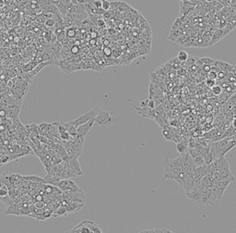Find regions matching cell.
<instances>
[{"instance_id": "obj_1", "label": "cell", "mask_w": 236, "mask_h": 233, "mask_svg": "<svg viewBox=\"0 0 236 233\" xmlns=\"http://www.w3.org/2000/svg\"><path fill=\"white\" fill-rule=\"evenodd\" d=\"M120 119L119 116L114 115V112L105 111L103 109H99L98 115L94 119V127H98L102 129H107L109 127L116 124Z\"/></svg>"}, {"instance_id": "obj_2", "label": "cell", "mask_w": 236, "mask_h": 233, "mask_svg": "<svg viewBox=\"0 0 236 233\" xmlns=\"http://www.w3.org/2000/svg\"><path fill=\"white\" fill-rule=\"evenodd\" d=\"M63 146L65 148L66 153L69 157L78 158L82 155L83 152V144L79 143L73 140H69L68 142H63Z\"/></svg>"}, {"instance_id": "obj_3", "label": "cell", "mask_w": 236, "mask_h": 233, "mask_svg": "<svg viewBox=\"0 0 236 233\" xmlns=\"http://www.w3.org/2000/svg\"><path fill=\"white\" fill-rule=\"evenodd\" d=\"M98 112H99V109L98 108H93V109H91L90 111L88 112H86L85 114H82L80 115L79 116H78L77 119H75L74 120H71L69 121V123L71 125H73L74 127H76V128H78L79 126L86 123V122H88L93 119L96 118V116L98 115Z\"/></svg>"}, {"instance_id": "obj_4", "label": "cell", "mask_w": 236, "mask_h": 233, "mask_svg": "<svg viewBox=\"0 0 236 233\" xmlns=\"http://www.w3.org/2000/svg\"><path fill=\"white\" fill-rule=\"evenodd\" d=\"M210 144L216 146L217 148H219L220 150H221L222 155L224 156L236 145V141H234L232 139H226V140L224 139V140H220V141H217V142H212V143H210Z\"/></svg>"}, {"instance_id": "obj_5", "label": "cell", "mask_w": 236, "mask_h": 233, "mask_svg": "<svg viewBox=\"0 0 236 233\" xmlns=\"http://www.w3.org/2000/svg\"><path fill=\"white\" fill-rule=\"evenodd\" d=\"M216 203V200L214 199L211 193L210 189H204L200 190V195L197 205H214Z\"/></svg>"}, {"instance_id": "obj_6", "label": "cell", "mask_w": 236, "mask_h": 233, "mask_svg": "<svg viewBox=\"0 0 236 233\" xmlns=\"http://www.w3.org/2000/svg\"><path fill=\"white\" fill-rule=\"evenodd\" d=\"M213 178L214 181H230L232 182L235 181V178L230 169H222V170L214 171Z\"/></svg>"}, {"instance_id": "obj_7", "label": "cell", "mask_w": 236, "mask_h": 233, "mask_svg": "<svg viewBox=\"0 0 236 233\" xmlns=\"http://www.w3.org/2000/svg\"><path fill=\"white\" fill-rule=\"evenodd\" d=\"M176 168H184L183 164L181 161V156L175 159H169L168 157L164 160V171L171 170V169H176Z\"/></svg>"}, {"instance_id": "obj_8", "label": "cell", "mask_w": 236, "mask_h": 233, "mask_svg": "<svg viewBox=\"0 0 236 233\" xmlns=\"http://www.w3.org/2000/svg\"><path fill=\"white\" fill-rule=\"evenodd\" d=\"M65 162L69 166V167L72 169V170L76 173L78 176L79 175H82L83 172L81 170V167H80V165L78 161V158H75V157H69L68 156V158L65 160Z\"/></svg>"}, {"instance_id": "obj_9", "label": "cell", "mask_w": 236, "mask_h": 233, "mask_svg": "<svg viewBox=\"0 0 236 233\" xmlns=\"http://www.w3.org/2000/svg\"><path fill=\"white\" fill-rule=\"evenodd\" d=\"M8 192H9L8 187L2 181V179L0 178V202H3L6 205H7V200H10V201H12L13 203H15L14 200H12L8 196Z\"/></svg>"}, {"instance_id": "obj_10", "label": "cell", "mask_w": 236, "mask_h": 233, "mask_svg": "<svg viewBox=\"0 0 236 233\" xmlns=\"http://www.w3.org/2000/svg\"><path fill=\"white\" fill-rule=\"evenodd\" d=\"M93 126H94V119L79 126L77 128V133L83 137H86V135L89 133V131L92 129Z\"/></svg>"}, {"instance_id": "obj_11", "label": "cell", "mask_w": 236, "mask_h": 233, "mask_svg": "<svg viewBox=\"0 0 236 233\" xmlns=\"http://www.w3.org/2000/svg\"><path fill=\"white\" fill-rule=\"evenodd\" d=\"M176 150L181 155L186 154L188 151V139L182 138L181 142L176 143Z\"/></svg>"}, {"instance_id": "obj_12", "label": "cell", "mask_w": 236, "mask_h": 233, "mask_svg": "<svg viewBox=\"0 0 236 233\" xmlns=\"http://www.w3.org/2000/svg\"><path fill=\"white\" fill-rule=\"evenodd\" d=\"M58 131H59V138H60V140H62L63 142H68V141L70 140L71 136L67 131V130L65 129V127L61 124V122H59V125H58Z\"/></svg>"}, {"instance_id": "obj_13", "label": "cell", "mask_w": 236, "mask_h": 233, "mask_svg": "<svg viewBox=\"0 0 236 233\" xmlns=\"http://www.w3.org/2000/svg\"><path fill=\"white\" fill-rule=\"evenodd\" d=\"M211 193H212V196L214 197V199L216 200V202L217 201H220L222 199V196L224 194V192L225 190H223L222 189L215 186V185H213L211 187Z\"/></svg>"}, {"instance_id": "obj_14", "label": "cell", "mask_w": 236, "mask_h": 233, "mask_svg": "<svg viewBox=\"0 0 236 233\" xmlns=\"http://www.w3.org/2000/svg\"><path fill=\"white\" fill-rule=\"evenodd\" d=\"M186 171L185 170H182V171H180L176 176H175V178H174V181H175L179 185H181L182 187H183L184 189H185V187H186Z\"/></svg>"}, {"instance_id": "obj_15", "label": "cell", "mask_w": 236, "mask_h": 233, "mask_svg": "<svg viewBox=\"0 0 236 233\" xmlns=\"http://www.w3.org/2000/svg\"><path fill=\"white\" fill-rule=\"evenodd\" d=\"M162 131H163V135L164 137V139L167 141L173 142V136H174V131H173V129L166 126V125H163V126H162Z\"/></svg>"}, {"instance_id": "obj_16", "label": "cell", "mask_w": 236, "mask_h": 233, "mask_svg": "<svg viewBox=\"0 0 236 233\" xmlns=\"http://www.w3.org/2000/svg\"><path fill=\"white\" fill-rule=\"evenodd\" d=\"M186 193V197L190 201H192L193 203H195V204L197 205L198 200H199V195H200V190L196 189L194 190H191V192H188V193Z\"/></svg>"}, {"instance_id": "obj_17", "label": "cell", "mask_w": 236, "mask_h": 233, "mask_svg": "<svg viewBox=\"0 0 236 233\" xmlns=\"http://www.w3.org/2000/svg\"><path fill=\"white\" fill-rule=\"evenodd\" d=\"M216 62V59L211 58H200L197 59V64L199 66H213L214 63Z\"/></svg>"}, {"instance_id": "obj_18", "label": "cell", "mask_w": 236, "mask_h": 233, "mask_svg": "<svg viewBox=\"0 0 236 233\" xmlns=\"http://www.w3.org/2000/svg\"><path fill=\"white\" fill-rule=\"evenodd\" d=\"M223 37V34H222V30L221 29H218L214 31L213 35L211 36V39H210V43H209V46H213L214 44L218 43L219 41H220Z\"/></svg>"}, {"instance_id": "obj_19", "label": "cell", "mask_w": 236, "mask_h": 233, "mask_svg": "<svg viewBox=\"0 0 236 233\" xmlns=\"http://www.w3.org/2000/svg\"><path fill=\"white\" fill-rule=\"evenodd\" d=\"M62 19H63V23H64V26H65V28H70V27H73L75 26L76 24H75V22L72 19V16L71 14L68 13L67 15L65 16H62Z\"/></svg>"}, {"instance_id": "obj_20", "label": "cell", "mask_w": 236, "mask_h": 233, "mask_svg": "<svg viewBox=\"0 0 236 233\" xmlns=\"http://www.w3.org/2000/svg\"><path fill=\"white\" fill-rule=\"evenodd\" d=\"M61 124L65 127V129L67 130V131L69 133V135L71 137H74V136H76L77 135V128L76 127H74L73 125H71L69 122H62L60 121Z\"/></svg>"}, {"instance_id": "obj_21", "label": "cell", "mask_w": 236, "mask_h": 233, "mask_svg": "<svg viewBox=\"0 0 236 233\" xmlns=\"http://www.w3.org/2000/svg\"><path fill=\"white\" fill-rule=\"evenodd\" d=\"M53 5L57 7L61 16H65L68 14V5L63 4L61 2H57V1H56V0H55V2H53Z\"/></svg>"}, {"instance_id": "obj_22", "label": "cell", "mask_w": 236, "mask_h": 233, "mask_svg": "<svg viewBox=\"0 0 236 233\" xmlns=\"http://www.w3.org/2000/svg\"><path fill=\"white\" fill-rule=\"evenodd\" d=\"M39 128H40V131H41V133L42 135H46L49 133L50 131V129H51V123H46V122H44V123H41L39 124Z\"/></svg>"}, {"instance_id": "obj_23", "label": "cell", "mask_w": 236, "mask_h": 233, "mask_svg": "<svg viewBox=\"0 0 236 233\" xmlns=\"http://www.w3.org/2000/svg\"><path fill=\"white\" fill-rule=\"evenodd\" d=\"M55 213H56V214H53V217H64V216L68 215V211H67L66 206L63 204H61L59 205V207L56 210Z\"/></svg>"}, {"instance_id": "obj_24", "label": "cell", "mask_w": 236, "mask_h": 233, "mask_svg": "<svg viewBox=\"0 0 236 233\" xmlns=\"http://www.w3.org/2000/svg\"><path fill=\"white\" fill-rule=\"evenodd\" d=\"M231 182L232 181H214V185L225 190L227 189V187L231 184Z\"/></svg>"}, {"instance_id": "obj_25", "label": "cell", "mask_w": 236, "mask_h": 233, "mask_svg": "<svg viewBox=\"0 0 236 233\" xmlns=\"http://www.w3.org/2000/svg\"><path fill=\"white\" fill-rule=\"evenodd\" d=\"M76 34H77V27L73 26V27L66 29V36L68 38L72 39V38H74L75 36H76Z\"/></svg>"}, {"instance_id": "obj_26", "label": "cell", "mask_w": 236, "mask_h": 233, "mask_svg": "<svg viewBox=\"0 0 236 233\" xmlns=\"http://www.w3.org/2000/svg\"><path fill=\"white\" fill-rule=\"evenodd\" d=\"M188 57H189V55L187 54V53H186V51H180V52L178 53V55H177L176 58H178V60H179L180 62H186V61L187 60Z\"/></svg>"}, {"instance_id": "obj_27", "label": "cell", "mask_w": 236, "mask_h": 233, "mask_svg": "<svg viewBox=\"0 0 236 233\" xmlns=\"http://www.w3.org/2000/svg\"><path fill=\"white\" fill-rule=\"evenodd\" d=\"M203 159H204V162H205V165H210L214 160V156L212 155V154L210 152H209L207 155H205L203 156Z\"/></svg>"}, {"instance_id": "obj_28", "label": "cell", "mask_w": 236, "mask_h": 233, "mask_svg": "<svg viewBox=\"0 0 236 233\" xmlns=\"http://www.w3.org/2000/svg\"><path fill=\"white\" fill-rule=\"evenodd\" d=\"M234 28L230 24V23H227L226 25H225L221 30H222V34H223V37H225V36H227L231 31L233 30Z\"/></svg>"}, {"instance_id": "obj_29", "label": "cell", "mask_w": 236, "mask_h": 233, "mask_svg": "<svg viewBox=\"0 0 236 233\" xmlns=\"http://www.w3.org/2000/svg\"><path fill=\"white\" fill-rule=\"evenodd\" d=\"M193 163H194V165L196 167H202V166L205 165V162H204V159L201 155L193 158Z\"/></svg>"}, {"instance_id": "obj_30", "label": "cell", "mask_w": 236, "mask_h": 233, "mask_svg": "<svg viewBox=\"0 0 236 233\" xmlns=\"http://www.w3.org/2000/svg\"><path fill=\"white\" fill-rule=\"evenodd\" d=\"M110 6H111L110 1H108V0H102V8L104 11H108L110 9Z\"/></svg>"}, {"instance_id": "obj_31", "label": "cell", "mask_w": 236, "mask_h": 233, "mask_svg": "<svg viewBox=\"0 0 236 233\" xmlns=\"http://www.w3.org/2000/svg\"><path fill=\"white\" fill-rule=\"evenodd\" d=\"M211 91H212L213 94H215V95H220V94L222 93V88H221V86H220V85H214V86L211 88Z\"/></svg>"}, {"instance_id": "obj_32", "label": "cell", "mask_w": 236, "mask_h": 233, "mask_svg": "<svg viewBox=\"0 0 236 233\" xmlns=\"http://www.w3.org/2000/svg\"><path fill=\"white\" fill-rule=\"evenodd\" d=\"M188 153H189V155H191V157L192 158H195V157H197V156H199L200 155V154H199V151L197 149V148H193V149H188V151H187Z\"/></svg>"}, {"instance_id": "obj_33", "label": "cell", "mask_w": 236, "mask_h": 233, "mask_svg": "<svg viewBox=\"0 0 236 233\" xmlns=\"http://www.w3.org/2000/svg\"><path fill=\"white\" fill-rule=\"evenodd\" d=\"M197 145V142L196 139L191 137V138L188 139V149H193V148H196Z\"/></svg>"}, {"instance_id": "obj_34", "label": "cell", "mask_w": 236, "mask_h": 233, "mask_svg": "<svg viewBox=\"0 0 236 233\" xmlns=\"http://www.w3.org/2000/svg\"><path fill=\"white\" fill-rule=\"evenodd\" d=\"M208 77L209 80H214L215 81L216 79H218V72L214 71V70H210L209 72H208Z\"/></svg>"}, {"instance_id": "obj_35", "label": "cell", "mask_w": 236, "mask_h": 233, "mask_svg": "<svg viewBox=\"0 0 236 233\" xmlns=\"http://www.w3.org/2000/svg\"><path fill=\"white\" fill-rule=\"evenodd\" d=\"M47 27H53L56 24V19L53 18H50L48 19L45 20V23Z\"/></svg>"}, {"instance_id": "obj_36", "label": "cell", "mask_w": 236, "mask_h": 233, "mask_svg": "<svg viewBox=\"0 0 236 233\" xmlns=\"http://www.w3.org/2000/svg\"><path fill=\"white\" fill-rule=\"evenodd\" d=\"M209 152V146L208 145V146H203L201 149L199 150V154H200V155L203 157L204 155H207L208 153Z\"/></svg>"}, {"instance_id": "obj_37", "label": "cell", "mask_w": 236, "mask_h": 233, "mask_svg": "<svg viewBox=\"0 0 236 233\" xmlns=\"http://www.w3.org/2000/svg\"><path fill=\"white\" fill-rule=\"evenodd\" d=\"M196 142H197V144H199L201 146H208L209 145L208 142L205 139H202V138H197L196 139Z\"/></svg>"}, {"instance_id": "obj_38", "label": "cell", "mask_w": 236, "mask_h": 233, "mask_svg": "<svg viewBox=\"0 0 236 233\" xmlns=\"http://www.w3.org/2000/svg\"><path fill=\"white\" fill-rule=\"evenodd\" d=\"M55 2V0H40V5L42 6H48V5H52Z\"/></svg>"}, {"instance_id": "obj_39", "label": "cell", "mask_w": 236, "mask_h": 233, "mask_svg": "<svg viewBox=\"0 0 236 233\" xmlns=\"http://www.w3.org/2000/svg\"><path fill=\"white\" fill-rule=\"evenodd\" d=\"M92 6L94 8H102V0H93Z\"/></svg>"}, {"instance_id": "obj_40", "label": "cell", "mask_w": 236, "mask_h": 233, "mask_svg": "<svg viewBox=\"0 0 236 233\" xmlns=\"http://www.w3.org/2000/svg\"><path fill=\"white\" fill-rule=\"evenodd\" d=\"M121 2L120 1H115V2H111V6H110V9H116L120 7Z\"/></svg>"}, {"instance_id": "obj_41", "label": "cell", "mask_w": 236, "mask_h": 233, "mask_svg": "<svg viewBox=\"0 0 236 233\" xmlns=\"http://www.w3.org/2000/svg\"><path fill=\"white\" fill-rule=\"evenodd\" d=\"M206 84H207V86L212 88L214 85H216V81H214V80H209V79H208V80L206 81Z\"/></svg>"}, {"instance_id": "obj_42", "label": "cell", "mask_w": 236, "mask_h": 233, "mask_svg": "<svg viewBox=\"0 0 236 233\" xmlns=\"http://www.w3.org/2000/svg\"><path fill=\"white\" fill-rule=\"evenodd\" d=\"M66 233H80L79 232V226L77 225L76 227H74V228H72L71 229H69V230H68Z\"/></svg>"}, {"instance_id": "obj_43", "label": "cell", "mask_w": 236, "mask_h": 233, "mask_svg": "<svg viewBox=\"0 0 236 233\" xmlns=\"http://www.w3.org/2000/svg\"><path fill=\"white\" fill-rule=\"evenodd\" d=\"M70 52L72 53V54H78V53L79 52V47L78 46H73L71 48H70Z\"/></svg>"}, {"instance_id": "obj_44", "label": "cell", "mask_w": 236, "mask_h": 233, "mask_svg": "<svg viewBox=\"0 0 236 233\" xmlns=\"http://www.w3.org/2000/svg\"><path fill=\"white\" fill-rule=\"evenodd\" d=\"M7 110L0 109V118H5V116H7Z\"/></svg>"}, {"instance_id": "obj_45", "label": "cell", "mask_w": 236, "mask_h": 233, "mask_svg": "<svg viewBox=\"0 0 236 233\" xmlns=\"http://www.w3.org/2000/svg\"><path fill=\"white\" fill-rule=\"evenodd\" d=\"M103 52H104V54H105L107 57H110L111 54H112V51L110 50V48H104Z\"/></svg>"}, {"instance_id": "obj_46", "label": "cell", "mask_w": 236, "mask_h": 233, "mask_svg": "<svg viewBox=\"0 0 236 233\" xmlns=\"http://www.w3.org/2000/svg\"><path fill=\"white\" fill-rule=\"evenodd\" d=\"M56 1H57V2H61V3H63V4H66V5H68V4L71 3V2H70V0H56Z\"/></svg>"}, {"instance_id": "obj_47", "label": "cell", "mask_w": 236, "mask_h": 233, "mask_svg": "<svg viewBox=\"0 0 236 233\" xmlns=\"http://www.w3.org/2000/svg\"><path fill=\"white\" fill-rule=\"evenodd\" d=\"M203 69L206 72H209L211 70V66H203Z\"/></svg>"}, {"instance_id": "obj_48", "label": "cell", "mask_w": 236, "mask_h": 233, "mask_svg": "<svg viewBox=\"0 0 236 233\" xmlns=\"http://www.w3.org/2000/svg\"><path fill=\"white\" fill-rule=\"evenodd\" d=\"M7 87H9V88H11V87H13V81L10 80V81H7Z\"/></svg>"}, {"instance_id": "obj_49", "label": "cell", "mask_w": 236, "mask_h": 233, "mask_svg": "<svg viewBox=\"0 0 236 233\" xmlns=\"http://www.w3.org/2000/svg\"><path fill=\"white\" fill-rule=\"evenodd\" d=\"M35 200L37 201V202H42V197L41 195H37L35 197Z\"/></svg>"}, {"instance_id": "obj_50", "label": "cell", "mask_w": 236, "mask_h": 233, "mask_svg": "<svg viewBox=\"0 0 236 233\" xmlns=\"http://www.w3.org/2000/svg\"><path fill=\"white\" fill-rule=\"evenodd\" d=\"M232 127L236 129V118L233 119V120H232Z\"/></svg>"}, {"instance_id": "obj_51", "label": "cell", "mask_w": 236, "mask_h": 233, "mask_svg": "<svg viewBox=\"0 0 236 233\" xmlns=\"http://www.w3.org/2000/svg\"><path fill=\"white\" fill-rule=\"evenodd\" d=\"M96 35H97V34H95V33H92V34H91V37H93V38H95Z\"/></svg>"}, {"instance_id": "obj_52", "label": "cell", "mask_w": 236, "mask_h": 233, "mask_svg": "<svg viewBox=\"0 0 236 233\" xmlns=\"http://www.w3.org/2000/svg\"><path fill=\"white\" fill-rule=\"evenodd\" d=\"M205 1H206V2H209V3H212V2L214 1V0H205Z\"/></svg>"}]
</instances>
